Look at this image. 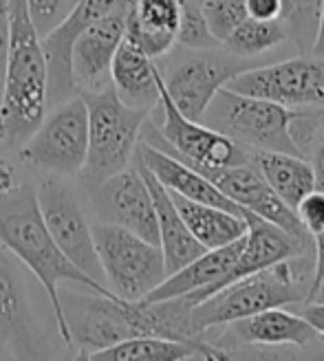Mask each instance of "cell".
Segmentation results:
<instances>
[{"label":"cell","mask_w":324,"mask_h":361,"mask_svg":"<svg viewBox=\"0 0 324 361\" xmlns=\"http://www.w3.org/2000/svg\"><path fill=\"white\" fill-rule=\"evenodd\" d=\"M0 247H5L42 284L53 315H56L58 335L64 344H68V333L58 295L62 282H71L93 293L115 295L111 288L88 278L62 254L42 221L35 185H31L29 180H25L16 192L0 196Z\"/></svg>","instance_id":"1"},{"label":"cell","mask_w":324,"mask_h":361,"mask_svg":"<svg viewBox=\"0 0 324 361\" xmlns=\"http://www.w3.org/2000/svg\"><path fill=\"white\" fill-rule=\"evenodd\" d=\"M47 60L27 0H9V51L0 90V150L18 148L47 113Z\"/></svg>","instance_id":"2"},{"label":"cell","mask_w":324,"mask_h":361,"mask_svg":"<svg viewBox=\"0 0 324 361\" xmlns=\"http://www.w3.org/2000/svg\"><path fill=\"white\" fill-rule=\"evenodd\" d=\"M313 280V260L309 254H296L272 267L260 269L229 282L216 293L192 306L190 326L194 335H203L208 329L227 326L276 306H294L309 300Z\"/></svg>","instance_id":"3"},{"label":"cell","mask_w":324,"mask_h":361,"mask_svg":"<svg viewBox=\"0 0 324 361\" xmlns=\"http://www.w3.org/2000/svg\"><path fill=\"white\" fill-rule=\"evenodd\" d=\"M82 97L88 111V150L80 180L88 190L133 164L143 121L150 113L126 106L111 84Z\"/></svg>","instance_id":"4"},{"label":"cell","mask_w":324,"mask_h":361,"mask_svg":"<svg viewBox=\"0 0 324 361\" xmlns=\"http://www.w3.org/2000/svg\"><path fill=\"white\" fill-rule=\"evenodd\" d=\"M302 108H287L223 86L208 104L201 121L236 141L247 152L267 150L304 157L292 137V123Z\"/></svg>","instance_id":"5"},{"label":"cell","mask_w":324,"mask_h":361,"mask_svg":"<svg viewBox=\"0 0 324 361\" xmlns=\"http://www.w3.org/2000/svg\"><path fill=\"white\" fill-rule=\"evenodd\" d=\"M164 58H168V64L157 66L166 93L179 111L196 121H201L212 97L232 78L256 66V58L234 56L223 44L214 49L174 47Z\"/></svg>","instance_id":"6"},{"label":"cell","mask_w":324,"mask_h":361,"mask_svg":"<svg viewBox=\"0 0 324 361\" xmlns=\"http://www.w3.org/2000/svg\"><path fill=\"white\" fill-rule=\"evenodd\" d=\"M88 150V111L80 93L44 113L40 126L18 146L25 168L64 178L80 176Z\"/></svg>","instance_id":"7"},{"label":"cell","mask_w":324,"mask_h":361,"mask_svg":"<svg viewBox=\"0 0 324 361\" xmlns=\"http://www.w3.org/2000/svg\"><path fill=\"white\" fill-rule=\"evenodd\" d=\"M161 121L146 119L141 128V141L152 148L166 150L172 157L186 161L188 166L223 168L241 166L249 161V152L241 148L223 133L210 128L203 121L186 117L170 95L166 93L164 82H159V104Z\"/></svg>","instance_id":"8"},{"label":"cell","mask_w":324,"mask_h":361,"mask_svg":"<svg viewBox=\"0 0 324 361\" xmlns=\"http://www.w3.org/2000/svg\"><path fill=\"white\" fill-rule=\"evenodd\" d=\"M93 243L104 282L119 300H143L168 276L161 247L119 225L93 221Z\"/></svg>","instance_id":"9"},{"label":"cell","mask_w":324,"mask_h":361,"mask_svg":"<svg viewBox=\"0 0 324 361\" xmlns=\"http://www.w3.org/2000/svg\"><path fill=\"white\" fill-rule=\"evenodd\" d=\"M35 198L42 221L62 254L88 278L106 286L93 243V223L80 201L78 190L64 176L42 172L35 185Z\"/></svg>","instance_id":"10"},{"label":"cell","mask_w":324,"mask_h":361,"mask_svg":"<svg viewBox=\"0 0 324 361\" xmlns=\"http://www.w3.org/2000/svg\"><path fill=\"white\" fill-rule=\"evenodd\" d=\"M225 86L287 108H324V58L300 53L276 64H256Z\"/></svg>","instance_id":"11"},{"label":"cell","mask_w":324,"mask_h":361,"mask_svg":"<svg viewBox=\"0 0 324 361\" xmlns=\"http://www.w3.org/2000/svg\"><path fill=\"white\" fill-rule=\"evenodd\" d=\"M58 295L68 333L66 346H76L80 359H88L93 353L113 346L121 339L135 337L128 300L93 293L86 288L84 293L60 288Z\"/></svg>","instance_id":"12"},{"label":"cell","mask_w":324,"mask_h":361,"mask_svg":"<svg viewBox=\"0 0 324 361\" xmlns=\"http://www.w3.org/2000/svg\"><path fill=\"white\" fill-rule=\"evenodd\" d=\"M86 196L88 209H91L95 221L119 225L137 233L143 240L159 245L155 203L146 178L141 176L135 161L121 172L88 188Z\"/></svg>","instance_id":"13"},{"label":"cell","mask_w":324,"mask_h":361,"mask_svg":"<svg viewBox=\"0 0 324 361\" xmlns=\"http://www.w3.org/2000/svg\"><path fill=\"white\" fill-rule=\"evenodd\" d=\"M135 0H76L68 7L62 20L42 35V51L47 60V111L68 97L76 95L73 75H71V49L78 35L108 16L115 9L131 7Z\"/></svg>","instance_id":"14"},{"label":"cell","mask_w":324,"mask_h":361,"mask_svg":"<svg viewBox=\"0 0 324 361\" xmlns=\"http://www.w3.org/2000/svg\"><path fill=\"white\" fill-rule=\"evenodd\" d=\"M0 344L20 359L47 355L33 317L23 267L5 247H0Z\"/></svg>","instance_id":"15"},{"label":"cell","mask_w":324,"mask_h":361,"mask_svg":"<svg viewBox=\"0 0 324 361\" xmlns=\"http://www.w3.org/2000/svg\"><path fill=\"white\" fill-rule=\"evenodd\" d=\"M128 9L131 7L111 11L76 38L71 49V75H73L76 93H97L111 84V64L124 40Z\"/></svg>","instance_id":"16"},{"label":"cell","mask_w":324,"mask_h":361,"mask_svg":"<svg viewBox=\"0 0 324 361\" xmlns=\"http://www.w3.org/2000/svg\"><path fill=\"white\" fill-rule=\"evenodd\" d=\"M318 333L300 313L284 311L282 306L265 309L249 317L227 324V331L221 337V346L229 353L234 344L247 346H309Z\"/></svg>","instance_id":"17"},{"label":"cell","mask_w":324,"mask_h":361,"mask_svg":"<svg viewBox=\"0 0 324 361\" xmlns=\"http://www.w3.org/2000/svg\"><path fill=\"white\" fill-rule=\"evenodd\" d=\"M243 243L245 236L223 247L205 249L201 256H196L181 269H176L174 274L166 276V280L155 286L146 300H166L188 293L194 304H199L208 295L219 291L223 278L229 274V269L241 254Z\"/></svg>","instance_id":"18"},{"label":"cell","mask_w":324,"mask_h":361,"mask_svg":"<svg viewBox=\"0 0 324 361\" xmlns=\"http://www.w3.org/2000/svg\"><path fill=\"white\" fill-rule=\"evenodd\" d=\"M135 157L150 170V174L168 192L179 194L184 198H190V201H196V203L214 205V207L227 209L232 214L245 216V209L239 203H234L232 198H227L219 188L212 183L210 178H205L199 170H194L192 166H188L186 161L172 157L170 152L152 148V146H148V143H143L139 139Z\"/></svg>","instance_id":"19"},{"label":"cell","mask_w":324,"mask_h":361,"mask_svg":"<svg viewBox=\"0 0 324 361\" xmlns=\"http://www.w3.org/2000/svg\"><path fill=\"white\" fill-rule=\"evenodd\" d=\"M179 23V0H135L126 16L124 40L141 49L148 58L159 60L176 47Z\"/></svg>","instance_id":"20"},{"label":"cell","mask_w":324,"mask_h":361,"mask_svg":"<svg viewBox=\"0 0 324 361\" xmlns=\"http://www.w3.org/2000/svg\"><path fill=\"white\" fill-rule=\"evenodd\" d=\"M133 161L139 168L141 176L146 178L150 196H152L155 214H157V229H159V247H161V254H164L166 271L170 276L176 269H181L184 264L194 260L196 256H201L205 247L190 233L188 225L184 223L181 214H179L172 201V194L159 183L137 157H133Z\"/></svg>","instance_id":"21"},{"label":"cell","mask_w":324,"mask_h":361,"mask_svg":"<svg viewBox=\"0 0 324 361\" xmlns=\"http://www.w3.org/2000/svg\"><path fill=\"white\" fill-rule=\"evenodd\" d=\"M161 73L152 58L141 49L121 40L111 64V86L117 97L131 108L152 113L159 104Z\"/></svg>","instance_id":"22"},{"label":"cell","mask_w":324,"mask_h":361,"mask_svg":"<svg viewBox=\"0 0 324 361\" xmlns=\"http://www.w3.org/2000/svg\"><path fill=\"white\" fill-rule=\"evenodd\" d=\"M93 361H184V359H232L225 348L208 344L203 337L176 341L164 337L139 335L121 339L117 344L93 353Z\"/></svg>","instance_id":"23"},{"label":"cell","mask_w":324,"mask_h":361,"mask_svg":"<svg viewBox=\"0 0 324 361\" xmlns=\"http://www.w3.org/2000/svg\"><path fill=\"white\" fill-rule=\"evenodd\" d=\"M249 164L260 172V176L267 180V185L289 207H296L300 198L316 188L313 170L307 157L254 150L249 152Z\"/></svg>","instance_id":"24"},{"label":"cell","mask_w":324,"mask_h":361,"mask_svg":"<svg viewBox=\"0 0 324 361\" xmlns=\"http://www.w3.org/2000/svg\"><path fill=\"white\" fill-rule=\"evenodd\" d=\"M172 201H174L179 214H181L184 223L188 225L190 233L205 249L229 245L234 240L243 238L247 233L245 216L232 214L227 209L214 207V205L196 203V201H190V198H184L179 194H172Z\"/></svg>","instance_id":"25"},{"label":"cell","mask_w":324,"mask_h":361,"mask_svg":"<svg viewBox=\"0 0 324 361\" xmlns=\"http://www.w3.org/2000/svg\"><path fill=\"white\" fill-rule=\"evenodd\" d=\"M287 31L280 20H254L245 18L241 25L232 29V33L223 40V47L241 58H260L267 51H272L287 42Z\"/></svg>","instance_id":"26"},{"label":"cell","mask_w":324,"mask_h":361,"mask_svg":"<svg viewBox=\"0 0 324 361\" xmlns=\"http://www.w3.org/2000/svg\"><path fill=\"white\" fill-rule=\"evenodd\" d=\"M322 0H282L280 23L287 38L294 42L298 53H309L318 29V13Z\"/></svg>","instance_id":"27"},{"label":"cell","mask_w":324,"mask_h":361,"mask_svg":"<svg viewBox=\"0 0 324 361\" xmlns=\"http://www.w3.org/2000/svg\"><path fill=\"white\" fill-rule=\"evenodd\" d=\"M181 3V23L176 31V47L184 49H214L221 42L214 38L199 0H179Z\"/></svg>","instance_id":"28"},{"label":"cell","mask_w":324,"mask_h":361,"mask_svg":"<svg viewBox=\"0 0 324 361\" xmlns=\"http://www.w3.org/2000/svg\"><path fill=\"white\" fill-rule=\"evenodd\" d=\"M296 216L302 223L304 231L313 238L316 233L324 231V192L313 188L296 203Z\"/></svg>","instance_id":"29"},{"label":"cell","mask_w":324,"mask_h":361,"mask_svg":"<svg viewBox=\"0 0 324 361\" xmlns=\"http://www.w3.org/2000/svg\"><path fill=\"white\" fill-rule=\"evenodd\" d=\"M31 20L40 35L56 27L66 13V0H27Z\"/></svg>","instance_id":"30"},{"label":"cell","mask_w":324,"mask_h":361,"mask_svg":"<svg viewBox=\"0 0 324 361\" xmlns=\"http://www.w3.org/2000/svg\"><path fill=\"white\" fill-rule=\"evenodd\" d=\"M25 176L18 170V166L5 154V150H0V196L11 194L25 183Z\"/></svg>","instance_id":"31"},{"label":"cell","mask_w":324,"mask_h":361,"mask_svg":"<svg viewBox=\"0 0 324 361\" xmlns=\"http://www.w3.org/2000/svg\"><path fill=\"white\" fill-rule=\"evenodd\" d=\"M245 9L254 20H280L282 0H245Z\"/></svg>","instance_id":"32"},{"label":"cell","mask_w":324,"mask_h":361,"mask_svg":"<svg viewBox=\"0 0 324 361\" xmlns=\"http://www.w3.org/2000/svg\"><path fill=\"white\" fill-rule=\"evenodd\" d=\"M313 280H311V293L309 300H316V295L320 293V288L324 284V231L316 233L313 236Z\"/></svg>","instance_id":"33"},{"label":"cell","mask_w":324,"mask_h":361,"mask_svg":"<svg viewBox=\"0 0 324 361\" xmlns=\"http://www.w3.org/2000/svg\"><path fill=\"white\" fill-rule=\"evenodd\" d=\"M9 51V0H0V90L5 80V64Z\"/></svg>","instance_id":"34"},{"label":"cell","mask_w":324,"mask_h":361,"mask_svg":"<svg viewBox=\"0 0 324 361\" xmlns=\"http://www.w3.org/2000/svg\"><path fill=\"white\" fill-rule=\"evenodd\" d=\"M313 150H311V170H313V183L318 190L324 192V126L318 130L316 139H313Z\"/></svg>","instance_id":"35"},{"label":"cell","mask_w":324,"mask_h":361,"mask_svg":"<svg viewBox=\"0 0 324 361\" xmlns=\"http://www.w3.org/2000/svg\"><path fill=\"white\" fill-rule=\"evenodd\" d=\"M298 313L311 324L318 335L324 337V302H302Z\"/></svg>","instance_id":"36"},{"label":"cell","mask_w":324,"mask_h":361,"mask_svg":"<svg viewBox=\"0 0 324 361\" xmlns=\"http://www.w3.org/2000/svg\"><path fill=\"white\" fill-rule=\"evenodd\" d=\"M311 56L316 58H324V0L320 5V13H318V29L313 35V44H311Z\"/></svg>","instance_id":"37"},{"label":"cell","mask_w":324,"mask_h":361,"mask_svg":"<svg viewBox=\"0 0 324 361\" xmlns=\"http://www.w3.org/2000/svg\"><path fill=\"white\" fill-rule=\"evenodd\" d=\"M73 3H76V0H66V7H71V5H73ZM66 11H68V9H66Z\"/></svg>","instance_id":"38"}]
</instances>
